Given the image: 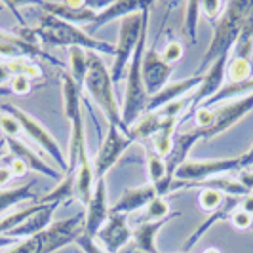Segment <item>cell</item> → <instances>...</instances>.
<instances>
[{
  "mask_svg": "<svg viewBox=\"0 0 253 253\" xmlns=\"http://www.w3.org/2000/svg\"><path fill=\"white\" fill-rule=\"evenodd\" d=\"M250 8H252V0H234V2L225 4V12L221 13V17L215 21L213 37H211V42L204 53L196 75H202L213 61H217L223 55H228L234 50L238 37H240L244 17L250 12Z\"/></svg>",
  "mask_w": 253,
  "mask_h": 253,
  "instance_id": "6da1fadb",
  "label": "cell"
},
{
  "mask_svg": "<svg viewBox=\"0 0 253 253\" xmlns=\"http://www.w3.org/2000/svg\"><path fill=\"white\" fill-rule=\"evenodd\" d=\"M38 40H42L44 44H50V46H65V48H82V50L89 51H101V53H109L114 55L113 44L99 40V38L91 37L89 33L82 31L80 27L71 25L67 21H61L53 15L44 13L38 21V27L33 29Z\"/></svg>",
  "mask_w": 253,
  "mask_h": 253,
  "instance_id": "7a4b0ae2",
  "label": "cell"
},
{
  "mask_svg": "<svg viewBox=\"0 0 253 253\" xmlns=\"http://www.w3.org/2000/svg\"><path fill=\"white\" fill-rule=\"evenodd\" d=\"M84 89L99 105L107 122L111 126H116L122 133H126L124 124H122V111L114 95V82L111 78V71L105 67L101 57L93 51H88V75L84 80Z\"/></svg>",
  "mask_w": 253,
  "mask_h": 253,
  "instance_id": "3957f363",
  "label": "cell"
},
{
  "mask_svg": "<svg viewBox=\"0 0 253 253\" xmlns=\"http://www.w3.org/2000/svg\"><path fill=\"white\" fill-rule=\"evenodd\" d=\"M147 33H149V21L143 27L139 46H137V50L131 57V63L127 67L126 95H124V107H122V124H124V129H126V135L129 131V127L147 113V105H149V99H151L147 89H145V82H143V75H141L143 53H145V48H147Z\"/></svg>",
  "mask_w": 253,
  "mask_h": 253,
  "instance_id": "277c9868",
  "label": "cell"
},
{
  "mask_svg": "<svg viewBox=\"0 0 253 253\" xmlns=\"http://www.w3.org/2000/svg\"><path fill=\"white\" fill-rule=\"evenodd\" d=\"M82 88L71 78V75L63 73V111L71 126V135H69V154H67V173H76V164H78V154L80 149L86 147V127H84V118H82Z\"/></svg>",
  "mask_w": 253,
  "mask_h": 253,
  "instance_id": "5b68a950",
  "label": "cell"
},
{
  "mask_svg": "<svg viewBox=\"0 0 253 253\" xmlns=\"http://www.w3.org/2000/svg\"><path fill=\"white\" fill-rule=\"evenodd\" d=\"M149 8H145L139 13H131V15H126L124 19H120L118 44L114 46L116 48L114 50V63L113 69H111V78H113L114 84L124 76L126 69L131 63L133 53H135L137 46H139L143 27L149 21Z\"/></svg>",
  "mask_w": 253,
  "mask_h": 253,
  "instance_id": "8992f818",
  "label": "cell"
},
{
  "mask_svg": "<svg viewBox=\"0 0 253 253\" xmlns=\"http://www.w3.org/2000/svg\"><path fill=\"white\" fill-rule=\"evenodd\" d=\"M2 111H6L8 114H12L13 118L19 122L21 129L29 135V139L35 141V143H37L38 147H40L44 152H48L51 158L59 164V169H61V173L65 175V173H67V168H69L67 156L63 154V151H61L59 143L55 141V137H53L50 131L46 129V126H44V124H40L37 118H33L31 114L25 113V111H23V109H19V107H13V105H2Z\"/></svg>",
  "mask_w": 253,
  "mask_h": 253,
  "instance_id": "52a82bcc",
  "label": "cell"
},
{
  "mask_svg": "<svg viewBox=\"0 0 253 253\" xmlns=\"http://www.w3.org/2000/svg\"><path fill=\"white\" fill-rule=\"evenodd\" d=\"M86 227V213H76L75 217H67L63 221L51 223L46 230L37 234L38 253H53L61 250L69 244H75L82 234Z\"/></svg>",
  "mask_w": 253,
  "mask_h": 253,
  "instance_id": "ba28073f",
  "label": "cell"
},
{
  "mask_svg": "<svg viewBox=\"0 0 253 253\" xmlns=\"http://www.w3.org/2000/svg\"><path fill=\"white\" fill-rule=\"evenodd\" d=\"M242 169L240 158H215V160H187L175 171L179 183H198L219 175H232ZM173 179V181H175Z\"/></svg>",
  "mask_w": 253,
  "mask_h": 253,
  "instance_id": "9c48e42d",
  "label": "cell"
},
{
  "mask_svg": "<svg viewBox=\"0 0 253 253\" xmlns=\"http://www.w3.org/2000/svg\"><path fill=\"white\" fill-rule=\"evenodd\" d=\"M252 111H253V93L213 109V122L208 127H198L200 133H202V141L213 139L217 135L225 133L227 129H230L236 122H240L242 118L248 113H252Z\"/></svg>",
  "mask_w": 253,
  "mask_h": 253,
  "instance_id": "30bf717a",
  "label": "cell"
},
{
  "mask_svg": "<svg viewBox=\"0 0 253 253\" xmlns=\"http://www.w3.org/2000/svg\"><path fill=\"white\" fill-rule=\"evenodd\" d=\"M133 143L131 137H127L126 133H122L116 126L109 124V131L107 137L103 139L99 151L93 158V171H95V181L97 179H105L107 171L113 168L118 158L126 152V149Z\"/></svg>",
  "mask_w": 253,
  "mask_h": 253,
  "instance_id": "8fae6325",
  "label": "cell"
},
{
  "mask_svg": "<svg viewBox=\"0 0 253 253\" xmlns=\"http://www.w3.org/2000/svg\"><path fill=\"white\" fill-rule=\"evenodd\" d=\"M38 6L44 10V13L53 15L61 21H67L71 25H82V23H93L99 10L86 0H65V2H38Z\"/></svg>",
  "mask_w": 253,
  "mask_h": 253,
  "instance_id": "7c38bea8",
  "label": "cell"
},
{
  "mask_svg": "<svg viewBox=\"0 0 253 253\" xmlns=\"http://www.w3.org/2000/svg\"><path fill=\"white\" fill-rule=\"evenodd\" d=\"M230 59V53L219 57L217 61L210 65L206 71L202 73V80H200V86L196 89V93L192 95V105L189 109L187 116H192L196 113V109L202 107V103H206L208 99H211L215 93H219V89L225 86V76H227V63ZM187 120V118H185Z\"/></svg>",
  "mask_w": 253,
  "mask_h": 253,
  "instance_id": "4fadbf2b",
  "label": "cell"
},
{
  "mask_svg": "<svg viewBox=\"0 0 253 253\" xmlns=\"http://www.w3.org/2000/svg\"><path fill=\"white\" fill-rule=\"evenodd\" d=\"M171 73H173V67L169 63H166L162 59V55L154 50V46L145 48L141 75H143V82H145V89H147L149 97L156 95L160 89L164 88Z\"/></svg>",
  "mask_w": 253,
  "mask_h": 253,
  "instance_id": "5bb4252c",
  "label": "cell"
},
{
  "mask_svg": "<svg viewBox=\"0 0 253 253\" xmlns=\"http://www.w3.org/2000/svg\"><path fill=\"white\" fill-rule=\"evenodd\" d=\"M86 227H84V234L89 238H95L101 227L107 223V219L111 215V206L107 200V183L105 179H97L93 185V192L91 198L86 204Z\"/></svg>",
  "mask_w": 253,
  "mask_h": 253,
  "instance_id": "9a60e30c",
  "label": "cell"
},
{
  "mask_svg": "<svg viewBox=\"0 0 253 253\" xmlns=\"http://www.w3.org/2000/svg\"><path fill=\"white\" fill-rule=\"evenodd\" d=\"M131 236L133 230L127 225V217L124 213H111L95 238L107 250V253H118L131 240Z\"/></svg>",
  "mask_w": 253,
  "mask_h": 253,
  "instance_id": "2e32d148",
  "label": "cell"
},
{
  "mask_svg": "<svg viewBox=\"0 0 253 253\" xmlns=\"http://www.w3.org/2000/svg\"><path fill=\"white\" fill-rule=\"evenodd\" d=\"M0 57L6 59H33V57H44L51 63H57V59H53L51 55H48L46 51H42L38 46H33L25 42L23 38H19L13 33H6L0 31Z\"/></svg>",
  "mask_w": 253,
  "mask_h": 253,
  "instance_id": "e0dca14e",
  "label": "cell"
},
{
  "mask_svg": "<svg viewBox=\"0 0 253 253\" xmlns=\"http://www.w3.org/2000/svg\"><path fill=\"white\" fill-rule=\"evenodd\" d=\"M4 143H6V147H8L10 152L13 154V158L23 160L29 169H33V171H37V173H42V175H48V177L53 179V181H57V183L65 177L63 173H59L57 169H53L51 166L46 164V162H44V158H40L37 152L31 151L25 143H21L19 139L4 135Z\"/></svg>",
  "mask_w": 253,
  "mask_h": 253,
  "instance_id": "ac0fdd59",
  "label": "cell"
},
{
  "mask_svg": "<svg viewBox=\"0 0 253 253\" xmlns=\"http://www.w3.org/2000/svg\"><path fill=\"white\" fill-rule=\"evenodd\" d=\"M200 80H202V75H194V76L185 78V80L173 82V84H166L164 88L160 89L156 95H152L151 99H149L147 113H156L158 109L166 107L168 103H173V101H177V99H181L183 95L189 93L190 89L200 86Z\"/></svg>",
  "mask_w": 253,
  "mask_h": 253,
  "instance_id": "d6986e66",
  "label": "cell"
},
{
  "mask_svg": "<svg viewBox=\"0 0 253 253\" xmlns=\"http://www.w3.org/2000/svg\"><path fill=\"white\" fill-rule=\"evenodd\" d=\"M149 6H151L149 2H141V0H116V2H111V4L105 6V10H99L95 21L89 25V35L95 33L97 29H101L103 25L111 23L113 19H124L126 15L139 13Z\"/></svg>",
  "mask_w": 253,
  "mask_h": 253,
  "instance_id": "ffe728a7",
  "label": "cell"
},
{
  "mask_svg": "<svg viewBox=\"0 0 253 253\" xmlns=\"http://www.w3.org/2000/svg\"><path fill=\"white\" fill-rule=\"evenodd\" d=\"M158 196V192L154 189V185H143V187H135V189H127L120 200L111 206V213H131L137 211L141 208H147L151 200H154Z\"/></svg>",
  "mask_w": 253,
  "mask_h": 253,
  "instance_id": "44dd1931",
  "label": "cell"
},
{
  "mask_svg": "<svg viewBox=\"0 0 253 253\" xmlns=\"http://www.w3.org/2000/svg\"><path fill=\"white\" fill-rule=\"evenodd\" d=\"M59 204H46L42 210H38L35 215H31L25 223H21L19 227H15L13 230H10L6 236H12V238H17V240H25V238H33L40 234L42 230L51 225V217H53V211L57 210Z\"/></svg>",
  "mask_w": 253,
  "mask_h": 253,
  "instance_id": "7402d4cb",
  "label": "cell"
},
{
  "mask_svg": "<svg viewBox=\"0 0 253 253\" xmlns=\"http://www.w3.org/2000/svg\"><path fill=\"white\" fill-rule=\"evenodd\" d=\"M175 217H179L177 211L164 217V219H158V221H145V223H141L139 227L133 230V236H131V240L135 242L137 250L143 253H160L158 248H156V236Z\"/></svg>",
  "mask_w": 253,
  "mask_h": 253,
  "instance_id": "603a6c76",
  "label": "cell"
},
{
  "mask_svg": "<svg viewBox=\"0 0 253 253\" xmlns=\"http://www.w3.org/2000/svg\"><path fill=\"white\" fill-rule=\"evenodd\" d=\"M240 202L242 198H238V196H227L225 198V202H223V206L217 210V211H213V213H210V217L204 221L200 227L196 228L192 234L189 236V240L185 242V246H183V252L189 253V250L196 244V242L202 238L204 234L210 230L211 227H215L217 223H221V221H225L227 217H230V213L234 211V210H238L240 208Z\"/></svg>",
  "mask_w": 253,
  "mask_h": 253,
  "instance_id": "cb8c5ba5",
  "label": "cell"
},
{
  "mask_svg": "<svg viewBox=\"0 0 253 253\" xmlns=\"http://www.w3.org/2000/svg\"><path fill=\"white\" fill-rule=\"evenodd\" d=\"M95 185V171L93 162L88 156V147H82L78 154V164H76V194L82 200V204H88Z\"/></svg>",
  "mask_w": 253,
  "mask_h": 253,
  "instance_id": "d4e9b609",
  "label": "cell"
},
{
  "mask_svg": "<svg viewBox=\"0 0 253 253\" xmlns=\"http://www.w3.org/2000/svg\"><path fill=\"white\" fill-rule=\"evenodd\" d=\"M253 93V78L246 80V82H227L223 88L219 89V93H215L211 99H208L206 103H202V107L206 109H213L219 103L227 101L228 97H246ZM198 111V109H196Z\"/></svg>",
  "mask_w": 253,
  "mask_h": 253,
  "instance_id": "484cf974",
  "label": "cell"
},
{
  "mask_svg": "<svg viewBox=\"0 0 253 253\" xmlns=\"http://www.w3.org/2000/svg\"><path fill=\"white\" fill-rule=\"evenodd\" d=\"M145 145V158H147V169H149V179L151 185H154V189L158 192V189L164 185L166 181V160L151 147L149 141L143 143Z\"/></svg>",
  "mask_w": 253,
  "mask_h": 253,
  "instance_id": "4316f807",
  "label": "cell"
},
{
  "mask_svg": "<svg viewBox=\"0 0 253 253\" xmlns=\"http://www.w3.org/2000/svg\"><path fill=\"white\" fill-rule=\"evenodd\" d=\"M160 124H162V118L158 116V113H145L133 126L129 127L127 137H131L133 141L139 139L145 143V141H149L158 131Z\"/></svg>",
  "mask_w": 253,
  "mask_h": 253,
  "instance_id": "83f0119b",
  "label": "cell"
},
{
  "mask_svg": "<svg viewBox=\"0 0 253 253\" xmlns=\"http://www.w3.org/2000/svg\"><path fill=\"white\" fill-rule=\"evenodd\" d=\"M35 185H37V183H29V185H21V187H13V189L0 190V213H2V211H6L8 208L15 206V204L25 202V200H33V202H37Z\"/></svg>",
  "mask_w": 253,
  "mask_h": 253,
  "instance_id": "f1b7e54d",
  "label": "cell"
},
{
  "mask_svg": "<svg viewBox=\"0 0 253 253\" xmlns=\"http://www.w3.org/2000/svg\"><path fill=\"white\" fill-rule=\"evenodd\" d=\"M76 192V173H65V177L57 183V187L38 198V204H61L69 200Z\"/></svg>",
  "mask_w": 253,
  "mask_h": 253,
  "instance_id": "f546056e",
  "label": "cell"
},
{
  "mask_svg": "<svg viewBox=\"0 0 253 253\" xmlns=\"http://www.w3.org/2000/svg\"><path fill=\"white\" fill-rule=\"evenodd\" d=\"M67 73L80 88H84V80L88 75V53L82 48H69V71Z\"/></svg>",
  "mask_w": 253,
  "mask_h": 253,
  "instance_id": "4dcf8cb0",
  "label": "cell"
},
{
  "mask_svg": "<svg viewBox=\"0 0 253 253\" xmlns=\"http://www.w3.org/2000/svg\"><path fill=\"white\" fill-rule=\"evenodd\" d=\"M252 50H253V0H252L250 12L246 13V17H244L240 37H238V42H236V46H234V55H236V57H246V59H250Z\"/></svg>",
  "mask_w": 253,
  "mask_h": 253,
  "instance_id": "1f68e13d",
  "label": "cell"
},
{
  "mask_svg": "<svg viewBox=\"0 0 253 253\" xmlns=\"http://www.w3.org/2000/svg\"><path fill=\"white\" fill-rule=\"evenodd\" d=\"M46 204H38V202H31L27 208L23 210H17L10 215H6L4 219H0V234H8L10 230H13L15 227H19L21 223H25L31 215H35L38 210H42Z\"/></svg>",
  "mask_w": 253,
  "mask_h": 253,
  "instance_id": "d6a6232c",
  "label": "cell"
},
{
  "mask_svg": "<svg viewBox=\"0 0 253 253\" xmlns=\"http://www.w3.org/2000/svg\"><path fill=\"white\" fill-rule=\"evenodd\" d=\"M252 71H253L252 63H250V59H246V57H236V55H232V57L228 59V63H227L228 82H246V80L253 78Z\"/></svg>",
  "mask_w": 253,
  "mask_h": 253,
  "instance_id": "836d02e7",
  "label": "cell"
},
{
  "mask_svg": "<svg viewBox=\"0 0 253 253\" xmlns=\"http://www.w3.org/2000/svg\"><path fill=\"white\" fill-rule=\"evenodd\" d=\"M225 198H227V196H225L223 192H219V190L202 189L200 194H198V204H200V208H202L204 211L213 213V211H217V210L223 206Z\"/></svg>",
  "mask_w": 253,
  "mask_h": 253,
  "instance_id": "e575fe53",
  "label": "cell"
},
{
  "mask_svg": "<svg viewBox=\"0 0 253 253\" xmlns=\"http://www.w3.org/2000/svg\"><path fill=\"white\" fill-rule=\"evenodd\" d=\"M200 2L198 0H190L187 2V13H185V31L187 37L194 44L196 42V25H198V15H200Z\"/></svg>",
  "mask_w": 253,
  "mask_h": 253,
  "instance_id": "d590c367",
  "label": "cell"
},
{
  "mask_svg": "<svg viewBox=\"0 0 253 253\" xmlns=\"http://www.w3.org/2000/svg\"><path fill=\"white\" fill-rule=\"evenodd\" d=\"M6 65H8V69L12 71V75L29 76L31 80L42 76V69H40L37 63H33L31 59H13V61H8Z\"/></svg>",
  "mask_w": 253,
  "mask_h": 253,
  "instance_id": "8d00e7d4",
  "label": "cell"
},
{
  "mask_svg": "<svg viewBox=\"0 0 253 253\" xmlns=\"http://www.w3.org/2000/svg\"><path fill=\"white\" fill-rule=\"evenodd\" d=\"M190 105H192V95L190 97H181L173 103H168L166 107L158 109L156 113L160 114V118H179L181 120V113L190 109Z\"/></svg>",
  "mask_w": 253,
  "mask_h": 253,
  "instance_id": "74e56055",
  "label": "cell"
},
{
  "mask_svg": "<svg viewBox=\"0 0 253 253\" xmlns=\"http://www.w3.org/2000/svg\"><path fill=\"white\" fill-rule=\"evenodd\" d=\"M168 215H171V213H169V204L164 200V196H156L147 206V221H158Z\"/></svg>",
  "mask_w": 253,
  "mask_h": 253,
  "instance_id": "f35d334b",
  "label": "cell"
},
{
  "mask_svg": "<svg viewBox=\"0 0 253 253\" xmlns=\"http://www.w3.org/2000/svg\"><path fill=\"white\" fill-rule=\"evenodd\" d=\"M200 10L206 13V17L210 21L215 23L217 19L221 17V13L225 12V2H221V0H204V2H200Z\"/></svg>",
  "mask_w": 253,
  "mask_h": 253,
  "instance_id": "ab89813d",
  "label": "cell"
},
{
  "mask_svg": "<svg viewBox=\"0 0 253 253\" xmlns=\"http://www.w3.org/2000/svg\"><path fill=\"white\" fill-rule=\"evenodd\" d=\"M8 88L12 91V95H19L23 97L31 91V78L23 75H13L12 80L8 82Z\"/></svg>",
  "mask_w": 253,
  "mask_h": 253,
  "instance_id": "60d3db41",
  "label": "cell"
},
{
  "mask_svg": "<svg viewBox=\"0 0 253 253\" xmlns=\"http://www.w3.org/2000/svg\"><path fill=\"white\" fill-rule=\"evenodd\" d=\"M181 57H183V44L177 42V40H169V42L166 44L162 59H164L166 63L173 65V63H177Z\"/></svg>",
  "mask_w": 253,
  "mask_h": 253,
  "instance_id": "b9f144b4",
  "label": "cell"
},
{
  "mask_svg": "<svg viewBox=\"0 0 253 253\" xmlns=\"http://www.w3.org/2000/svg\"><path fill=\"white\" fill-rule=\"evenodd\" d=\"M230 223H232V227L238 228V230H248V228L253 227V217L250 213H246L244 210H234L232 213H230Z\"/></svg>",
  "mask_w": 253,
  "mask_h": 253,
  "instance_id": "7bdbcfd3",
  "label": "cell"
},
{
  "mask_svg": "<svg viewBox=\"0 0 253 253\" xmlns=\"http://www.w3.org/2000/svg\"><path fill=\"white\" fill-rule=\"evenodd\" d=\"M0 129L8 137H15V135H19V131H23L19 122L13 118L12 114H0Z\"/></svg>",
  "mask_w": 253,
  "mask_h": 253,
  "instance_id": "ee69618b",
  "label": "cell"
},
{
  "mask_svg": "<svg viewBox=\"0 0 253 253\" xmlns=\"http://www.w3.org/2000/svg\"><path fill=\"white\" fill-rule=\"evenodd\" d=\"M75 244L84 253H107V250H105L103 246H99V244L95 242V238H89V236H86V234H82Z\"/></svg>",
  "mask_w": 253,
  "mask_h": 253,
  "instance_id": "f6af8a7d",
  "label": "cell"
},
{
  "mask_svg": "<svg viewBox=\"0 0 253 253\" xmlns=\"http://www.w3.org/2000/svg\"><path fill=\"white\" fill-rule=\"evenodd\" d=\"M236 177H238V181L246 187V190H248L250 194H253V171H250V169H240V171L236 173Z\"/></svg>",
  "mask_w": 253,
  "mask_h": 253,
  "instance_id": "bcb514c9",
  "label": "cell"
},
{
  "mask_svg": "<svg viewBox=\"0 0 253 253\" xmlns=\"http://www.w3.org/2000/svg\"><path fill=\"white\" fill-rule=\"evenodd\" d=\"M10 169H12V175L13 177H23L25 173H29V168L23 160H19V158H13L12 164H10Z\"/></svg>",
  "mask_w": 253,
  "mask_h": 253,
  "instance_id": "7dc6e473",
  "label": "cell"
},
{
  "mask_svg": "<svg viewBox=\"0 0 253 253\" xmlns=\"http://www.w3.org/2000/svg\"><path fill=\"white\" fill-rule=\"evenodd\" d=\"M238 158H240L242 169H250V168H252L253 166V143H252V147L244 152L242 156H238Z\"/></svg>",
  "mask_w": 253,
  "mask_h": 253,
  "instance_id": "c3c4849f",
  "label": "cell"
},
{
  "mask_svg": "<svg viewBox=\"0 0 253 253\" xmlns=\"http://www.w3.org/2000/svg\"><path fill=\"white\" fill-rule=\"evenodd\" d=\"M12 179H13V175H12L10 166L0 164V187H6V185L12 181Z\"/></svg>",
  "mask_w": 253,
  "mask_h": 253,
  "instance_id": "681fc988",
  "label": "cell"
},
{
  "mask_svg": "<svg viewBox=\"0 0 253 253\" xmlns=\"http://www.w3.org/2000/svg\"><path fill=\"white\" fill-rule=\"evenodd\" d=\"M240 210H244L246 213H250V215L253 217V194H248V196L242 198Z\"/></svg>",
  "mask_w": 253,
  "mask_h": 253,
  "instance_id": "f907efd6",
  "label": "cell"
},
{
  "mask_svg": "<svg viewBox=\"0 0 253 253\" xmlns=\"http://www.w3.org/2000/svg\"><path fill=\"white\" fill-rule=\"evenodd\" d=\"M12 71L8 69L6 63H0V86H4V82H10L12 80Z\"/></svg>",
  "mask_w": 253,
  "mask_h": 253,
  "instance_id": "816d5d0a",
  "label": "cell"
},
{
  "mask_svg": "<svg viewBox=\"0 0 253 253\" xmlns=\"http://www.w3.org/2000/svg\"><path fill=\"white\" fill-rule=\"evenodd\" d=\"M17 238H12V236H6V234H0V250H10V248H13L15 244H17Z\"/></svg>",
  "mask_w": 253,
  "mask_h": 253,
  "instance_id": "f5cc1de1",
  "label": "cell"
},
{
  "mask_svg": "<svg viewBox=\"0 0 253 253\" xmlns=\"http://www.w3.org/2000/svg\"><path fill=\"white\" fill-rule=\"evenodd\" d=\"M6 95H12V91L8 86H0V97H6Z\"/></svg>",
  "mask_w": 253,
  "mask_h": 253,
  "instance_id": "db71d44e",
  "label": "cell"
},
{
  "mask_svg": "<svg viewBox=\"0 0 253 253\" xmlns=\"http://www.w3.org/2000/svg\"><path fill=\"white\" fill-rule=\"evenodd\" d=\"M204 253H221V250H217V248H208V250H204Z\"/></svg>",
  "mask_w": 253,
  "mask_h": 253,
  "instance_id": "11a10c76",
  "label": "cell"
},
{
  "mask_svg": "<svg viewBox=\"0 0 253 253\" xmlns=\"http://www.w3.org/2000/svg\"><path fill=\"white\" fill-rule=\"evenodd\" d=\"M4 147H6V143H4V139L0 141V156H2V151H4Z\"/></svg>",
  "mask_w": 253,
  "mask_h": 253,
  "instance_id": "9f6ffc18",
  "label": "cell"
},
{
  "mask_svg": "<svg viewBox=\"0 0 253 253\" xmlns=\"http://www.w3.org/2000/svg\"><path fill=\"white\" fill-rule=\"evenodd\" d=\"M181 253H185V252H181Z\"/></svg>",
  "mask_w": 253,
  "mask_h": 253,
  "instance_id": "6f0895ef",
  "label": "cell"
},
{
  "mask_svg": "<svg viewBox=\"0 0 253 253\" xmlns=\"http://www.w3.org/2000/svg\"><path fill=\"white\" fill-rule=\"evenodd\" d=\"M252 228H253V227H252Z\"/></svg>",
  "mask_w": 253,
  "mask_h": 253,
  "instance_id": "680465c9",
  "label": "cell"
}]
</instances>
